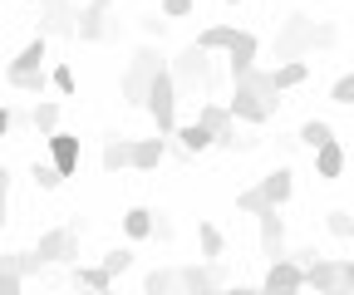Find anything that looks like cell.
<instances>
[{
	"mask_svg": "<svg viewBox=\"0 0 354 295\" xmlns=\"http://www.w3.org/2000/svg\"><path fill=\"white\" fill-rule=\"evenodd\" d=\"M30 178H35V182H39L44 192H55V187L64 182V173H59V167H55L50 158H35V162H30Z\"/></svg>",
	"mask_w": 354,
	"mask_h": 295,
	"instance_id": "obj_30",
	"label": "cell"
},
{
	"mask_svg": "<svg viewBox=\"0 0 354 295\" xmlns=\"http://www.w3.org/2000/svg\"><path fill=\"white\" fill-rule=\"evenodd\" d=\"M197 246H202V261H221V256H227V236H221L212 222H197Z\"/></svg>",
	"mask_w": 354,
	"mask_h": 295,
	"instance_id": "obj_27",
	"label": "cell"
},
{
	"mask_svg": "<svg viewBox=\"0 0 354 295\" xmlns=\"http://www.w3.org/2000/svg\"><path fill=\"white\" fill-rule=\"evenodd\" d=\"M153 227H158V212H153V207H128V212H123V236H128V241H148Z\"/></svg>",
	"mask_w": 354,
	"mask_h": 295,
	"instance_id": "obj_16",
	"label": "cell"
},
{
	"mask_svg": "<svg viewBox=\"0 0 354 295\" xmlns=\"http://www.w3.org/2000/svg\"><path fill=\"white\" fill-rule=\"evenodd\" d=\"M138 25H143V35H148V39H162V35H167V15H143Z\"/></svg>",
	"mask_w": 354,
	"mask_h": 295,
	"instance_id": "obj_35",
	"label": "cell"
},
{
	"mask_svg": "<svg viewBox=\"0 0 354 295\" xmlns=\"http://www.w3.org/2000/svg\"><path fill=\"white\" fill-rule=\"evenodd\" d=\"M79 6L74 0H39V35H74Z\"/></svg>",
	"mask_w": 354,
	"mask_h": 295,
	"instance_id": "obj_9",
	"label": "cell"
},
{
	"mask_svg": "<svg viewBox=\"0 0 354 295\" xmlns=\"http://www.w3.org/2000/svg\"><path fill=\"white\" fill-rule=\"evenodd\" d=\"M162 158H167V138H133V167L138 173H153Z\"/></svg>",
	"mask_w": 354,
	"mask_h": 295,
	"instance_id": "obj_17",
	"label": "cell"
},
{
	"mask_svg": "<svg viewBox=\"0 0 354 295\" xmlns=\"http://www.w3.org/2000/svg\"><path fill=\"white\" fill-rule=\"evenodd\" d=\"M109 35V20L99 6H79V20H74V39H84V45H99V39Z\"/></svg>",
	"mask_w": 354,
	"mask_h": 295,
	"instance_id": "obj_15",
	"label": "cell"
},
{
	"mask_svg": "<svg viewBox=\"0 0 354 295\" xmlns=\"http://www.w3.org/2000/svg\"><path fill=\"white\" fill-rule=\"evenodd\" d=\"M25 290V271H20V251L0 256V295H20Z\"/></svg>",
	"mask_w": 354,
	"mask_h": 295,
	"instance_id": "obj_22",
	"label": "cell"
},
{
	"mask_svg": "<svg viewBox=\"0 0 354 295\" xmlns=\"http://www.w3.org/2000/svg\"><path fill=\"white\" fill-rule=\"evenodd\" d=\"M295 138H300V143H305L310 153H320L325 143H335V129H330V123H325V118H305Z\"/></svg>",
	"mask_w": 354,
	"mask_h": 295,
	"instance_id": "obj_26",
	"label": "cell"
},
{
	"mask_svg": "<svg viewBox=\"0 0 354 295\" xmlns=\"http://www.w3.org/2000/svg\"><path fill=\"white\" fill-rule=\"evenodd\" d=\"M177 104H183V89H177V79H172V69H162L158 74V84H153V94H148V113H153V123H158V138H177Z\"/></svg>",
	"mask_w": 354,
	"mask_h": 295,
	"instance_id": "obj_6",
	"label": "cell"
},
{
	"mask_svg": "<svg viewBox=\"0 0 354 295\" xmlns=\"http://www.w3.org/2000/svg\"><path fill=\"white\" fill-rule=\"evenodd\" d=\"M305 290H315V295H349L344 261L339 256H315V261L305 266Z\"/></svg>",
	"mask_w": 354,
	"mask_h": 295,
	"instance_id": "obj_7",
	"label": "cell"
},
{
	"mask_svg": "<svg viewBox=\"0 0 354 295\" xmlns=\"http://www.w3.org/2000/svg\"><path fill=\"white\" fill-rule=\"evenodd\" d=\"M339 45V30L335 25H315V50H335Z\"/></svg>",
	"mask_w": 354,
	"mask_h": 295,
	"instance_id": "obj_37",
	"label": "cell"
},
{
	"mask_svg": "<svg viewBox=\"0 0 354 295\" xmlns=\"http://www.w3.org/2000/svg\"><path fill=\"white\" fill-rule=\"evenodd\" d=\"M177 143H183V153L192 158V153H207V148H216V138L202 129V123L192 118V123H183V129H177Z\"/></svg>",
	"mask_w": 354,
	"mask_h": 295,
	"instance_id": "obj_25",
	"label": "cell"
},
{
	"mask_svg": "<svg viewBox=\"0 0 354 295\" xmlns=\"http://www.w3.org/2000/svg\"><path fill=\"white\" fill-rule=\"evenodd\" d=\"M339 173H344V148H339V138H335V143H325V148L315 153V178H320V182H335Z\"/></svg>",
	"mask_w": 354,
	"mask_h": 295,
	"instance_id": "obj_20",
	"label": "cell"
},
{
	"mask_svg": "<svg viewBox=\"0 0 354 295\" xmlns=\"http://www.w3.org/2000/svg\"><path fill=\"white\" fill-rule=\"evenodd\" d=\"M310 50H315V20L310 15H286L281 20V30H276V39H271V59L276 64H295V59H305Z\"/></svg>",
	"mask_w": 354,
	"mask_h": 295,
	"instance_id": "obj_5",
	"label": "cell"
},
{
	"mask_svg": "<svg viewBox=\"0 0 354 295\" xmlns=\"http://www.w3.org/2000/svg\"><path fill=\"white\" fill-rule=\"evenodd\" d=\"M59 118H64V108H59L55 99H39L35 113H30V123H35V133H39V138H55V133H59Z\"/></svg>",
	"mask_w": 354,
	"mask_h": 295,
	"instance_id": "obj_19",
	"label": "cell"
},
{
	"mask_svg": "<svg viewBox=\"0 0 354 295\" xmlns=\"http://www.w3.org/2000/svg\"><path fill=\"white\" fill-rule=\"evenodd\" d=\"M104 295H123V290H104Z\"/></svg>",
	"mask_w": 354,
	"mask_h": 295,
	"instance_id": "obj_43",
	"label": "cell"
},
{
	"mask_svg": "<svg viewBox=\"0 0 354 295\" xmlns=\"http://www.w3.org/2000/svg\"><path fill=\"white\" fill-rule=\"evenodd\" d=\"M192 6H197V0H162V15L167 20H183V15H192Z\"/></svg>",
	"mask_w": 354,
	"mask_h": 295,
	"instance_id": "obj_38",
	"label": "cell"
},
{
	"mask_svg": "<svg viewBox=\"0 0 354 295\" xmlns=\"http://www.w3.org/2000/svg\"><path fill=\"white\" fill-rule=\"evenodd\" d=\"M232 113H236V123H271L276 118V108H281V89H276V79H271V69H256V74H246V79H236L232 84Z\"/></svg>",
	"mask_w": 354,
	"mask_h": 295,
	"instance_id": "obj_1",
	"label": "cell"
},
{
	"mask_svg": "<svg viewBox=\"0 0 354 295\" xmlns=\"http://www.w3.org/2000/svg\"><path fill=\"white\" fill-rule=\"evenodd\" d=\"M221 295H266V290H261V285H227Z\"/></svg>",
	"mask_w": 354,
	"mask_h": 295,
	"instance_id": "obj_40",
	"label": "cell"
},
{
	"mask_svg": "<svg viewBox=\"0 0 354 295\" xmlns=\"http://www.w3.org/2000/svg\"><path fill=\"white\" fill-rule=\"evenodd\" d=\"M50 74H55V89H59V94H74V69H69V64H55Z\"/></svg>",
	"mask_w": 354,
	"mask_h": 295,
	"instance_id": "obj_39",
	"label": "cell"
},
{
	"mask_svg": "<svg viewBox=\"0 0 354 295\" xmlns=\"http://www.w3.org/2000/svg\"><path fill=\"white\" fill-rule=\"evenodd\" d=\"M6 84H10L15 94L44 99V89H55V74H50V69H6Z\"/></svg>",
	"mask_w": 354,
	"mask_h": 295,
	"instance_id": "obj_14",
	"label": "cell"
},
{
	"mask_svg": "<svg viewBox=\"0 0 354 295\" xmlns=\"http://www.w3.org/2000/svg\"><path fill=\"white\" fill-rule=\"evenodd\" d=\"M325 227H330V236H339V241H349V236H354V217L344 212V207H335V212H325Z\"/></svg>",
	"mask_w": 354,
	"mask_h": 295,
	"instance_id": "obj_32",
	"label": "cell"
},
{
	"mask_svg": "<svg viewBox=\"0 0 354 295\" xmlns=\"http://www.w3.org/2000/svg\"><path fill=\"white\" fill-rule=\"evenodd\" d=\"M256 227H261V256L266 261H286L290 256V251H286V217L281 212H261Z\"/></svg>",
	"mask_w": 354,
	"mask_h": 295,
	"instance_id": "obj_11",
	"label": "cell"
},
{
	"mask_svg": "<svg viewBox=\"0 0 354 295\" xmlns=\"http://www.w3.org/2000/svg\"><path fill=\"white\" fill-rule=\"evenodd\" d=\"M143 295H183V280H177V266L148 271V276H143Z\"/></svg>",
	"mask_w": 354,
	"mask_h": 295,
	"instance_id": "obj_23",
	"label": "cell"
},
{
	"mask_svg": "<svg viewBox=\"0 0 354 295\" xmlns=\"http://www.w3.org/2000/svg\"><path fill=\"white\" fill-rule=\"evenodd\" d=\"M44 148H50V162L59 167L64 178H74V173H79V138H74V133H64V129H59L55 138H44Z\"/></svg>",
	"mask_w": 354,
	"mask_h": 295,
	"instance_id": "obj_13",
	"label": "cell"
},
{
	"mask_svg": "<svg viewBox=\"0 0 354 295\" xmlns=\"http://www.w3.org/2000/svg\"><path fill=\"white\" fill-rule=\"evenodd\" d=\"M256 192H261V202H266V207H276V212H281V207L295 197V173L281 162V167H271V173L256 182Z\"/></svg>",
	"mask_w": 354,
	"mask_h": 295,
	"instance_id": "obj_10",
	"label": "cell"
},
{
	"mask_svg": "<svg viewBox=\"0 0 354 295\" xmlns=\"http://www.w3.org/2000/svg\"><path fill=\"white\" fill-rule=\"evenodd\" d=\"M123 167H133V138H104V173H123Z\"/></svg>",
	"mask_w": 354,
	"mask_h": 295,
	"instance_id": "obj_21",
	"label": "cell"
},
{
	"mask_svg": "<svg viewBox=\"0 0 354 295\" xmlns=\"http://www.w3.org/2000/svg\"><path fill=\"white\" fill-rule=\"evenodd\" d=\"M256 59H261V39H256L251 30H241V35H236V45L227 50V69H232V84H236V79H246V74H256Z\"/></svg>",
	"mask_w": 354,
	"mask_h": 295,
	"instance_id": "obj_12",
	"label": "cell"
},
{
	"mask_svg": "<svg viewBox=\"0 0 354 295\" xmlns=\"http://www.w3.org/2000/svg\"><path fill=\"white\" fill-rule=\"evenodd\" d=\"M236 35H241L236 25H207V30L197 35V45H202L207 55H227V50L236 45Z\"/></svg>",
	"mask_w": 354,
	"mask_h": 295,
	"instance_id": "obj_18",
	"label": "cell"
},
{
	"mask_svg": "<svg viewBox=\"0 0 354 295\" xmlns=\"http://www.w3.org/2000/svg\"><path fill=\"white\" fill-rule=\"evenodd\" d=\"M74 285H79V290L104 295V290H113V276H109L104 266H74Z\"/></svg>",
	"mask_w": 354,
	"mask_h": 295,
	"instance_id": "obj_28",
	"label": "cell"
},
{
	"mask_svg": "<svg viewBox=\"0 0 354 295\" xmlns=\"http://www.w3.org/2000/svg\"><path fill=\"white\" fill-rule=\"evenodd\" d=\"M232 6H236V0H232Z\"/></svg>",
	"mask_w": 354,
	"mask_h": 295,
	"instance_id": "obj_44",
	"label": "cell"
},
{
	"mask_svg": "<svg viewBox=\"0 0 354 295\" xmlns=\"http://www.w3.org/2000/svg\"><path fill=\"white\" fill-rule=\"evenodd\" d=\"M172 236H177V227H172V217H167V212H158V227H153V241H162V246H172Z\"/></svg>",
	"mask_w": 354,
	"mask_h": 295,
	"instance_id": "obj_36",
	"label": "cell"
},
{
	"mask_svg": "<svg viewBox=\"0 0 354 295\" xmlns=\"http://www.w3.org/2000/svg\"><path fill=\"white\" fill-rule=\"evenodd\" d=\"M44 55H50V35H35L30 45L6 64V69H44Z\"/></svg>",
	"mask_w": 354,
	"mask_h": 295,
	"instance_id": "obj_24",
	"label": "cell"
},
{
	"mask_svg": "<svg viewBox=\"0 0 354 295\" xmlns=\"http://www.w3.org/2000/svg\"><path fill=\"white\" fill-rule=\"evenodd\" d=\"M261 290H266V295H300V290H305V266H300L295 256H286V261H271V266H266V280H261Z\"/></svg>",
	"mask_w": 354,
	"mask_h": 295,
	"instance_id": "obj_8",
	"label": "cell"
},
{
	"mask_svg": "<svg viewBox=\"0 0 354 295\" xmlns=\"http://www.w3.org/2000/svg\"><path fill=\"white\" fill-rule=\"evenodd\" d=\"M35 6H39V0H35Z\"/></svg>",
	"mask_w": 354,
	"mask_h": 295,
	"instance_id": "obj_45",
	"label": "cell"
},
{
	"mask_svg": "<svg viewBox=\"0 0 354 295\" xmlns=\"http://www.w3.org/2000/svg\"><path fill=\"white\" fill-rule=\"evenodd\" d=\"M133 261H138V256H133V246H113V251H109V256H104L99 266H104V271H109V276L118 280L123 271H133Z\"/></svg>",
	"mask_w": 354,
	"mask_h": 295,
	"instance_id": "obj_31",
	"label": "cell"
},
{
	"mask_svg": "<svg viewBox=\"0 0 354 295\" xmlns=\"http://www.w3.org/2000/svg\"><path fill=\"white\" fill-rule=\"evenodd\" d=\"M271 79H276V89H281V94H286V89H300V84L310 79V64H305V59H295V64H276Z\"/></svg>",
	"mask_w": 354,
	"mask_h": 295,
	"instance_id": "obj_29",
	"label": "cell"
},
{
	"mask_svg": "<svg viewBox=\"0 0 354 295\" xmlns=\"http://www.w3.org/2000/svg\"><path fill=\"white\" fill-rule=\"evenodd\" d=\"M167 69H172V79H177V89H183V99L212 94V89H216V64H212V55L197 45V39L177 50V59H172Z\"/></svg>",
	"mask_w": 354,
	"mask_h": 295,
	"instance_id": "obj_4",
	"label": "cell"
},
{
	"mask_svg": "<svg viewBox=\"0 0 354 295\" xmlns=\"http://www.w3.org/2000/svg\"><path fill=\"white\" fill-rule=\"evenodd\" d=\"M84 6H99V10H109V6H113V0H84Z\"/></svg>",
	"mask_w": 354,
	"mask_h": 295,
	"instance_id": "obj_42",
	"label": "cell"
},
{
	"mask_svg": "<svg viewBox=\"0 0 354 295\" xmlns=\"http://www.w3.org/2000/svg\"><path fill=\"white\" fill-rule=\"evenodd\" d=\"M162 69H167V64H162V55H158L153 45H138V50H133V59H128V69H123V79H118L123 104L148 108V94H153V84H158Z\"/></svg>",
	"mask_w": 354,
	"mask_h": 295,
	"instance_id": "obj_3",
	"label": "cell"
},
{
	"mask_svg": "<svg viewBox=\"0 0 354 295\" xmlns=\"http://www.w3.org/2000/svg\"><path fill=\"white\" fill-rule=\"evenodd\" d=\"M344 285H349V295H354V261H344Z\"/></svg>",
	"mask_w": 354,
	"mask_h": 295,
	"instance_id": "obj_41",
	"label": "cell"
},
{
	"mask_svg": "<svg viewBox=\"0 0 354 295\" xmlns=\"http://www.w3.org/2000/svg\"><path fill=\"white\" fill-rule=\"evenodd\" d=\"M20 123H25V108L20 104H6V113H0V133H15Z\"/></svg>",
	"mask_w": 354,
	"mask_h": 295,
	"instance_id": "obj_34",
	"label": "cell"
},
{
	"mask_svg": "<svg viewBox=\"0 0 354 295\" xmlns=\"http://www.w3.org/2000/svg\"><path fill=\"white\" fill-rule=\"evenodd\" d=\"M330 104H354V69L330 84Z\"/></svg>",
	"mask_w": 354,
	"mask_h": 295,
	"instance_id": "obj_33",
	"label": "cell"
},
{
	"mask_svg": "<svg viewBox=\"0 0 354 295\" xmlns=\"http://www.w3.org/2000/svg\"><path fill=\"white\" fill-rule=\"evenodd\" d=\"M79 256V231L74 227H55V231H44L35 241V251H20V271L25 276H39V271H50V266H69Z\"/></svg>",
	"mask_w": 354,
	"mask_h": 295,
	"instance_id": "obj_2",
	"label": "cell"
}]
</instances>
